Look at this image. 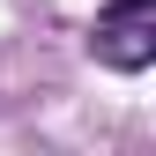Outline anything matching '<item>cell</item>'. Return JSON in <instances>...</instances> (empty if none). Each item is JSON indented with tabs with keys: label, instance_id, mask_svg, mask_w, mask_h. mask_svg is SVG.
<instances>
[{
	"label": "cell",
	"instance_id": "1",
	"mask_svg": "<svg viewBox=\"0 0 156 156\" xmlns=\"http://www.w3.org/2000/svg\"><path fill=\"white\" fill-rule=\"evenodd\" d=\"M89 52L112 74H141L156 60V0H104L89 23Z\"/></svg>",
	"mask_w": 156,
	"mask_h": 156
}]
</instances>
